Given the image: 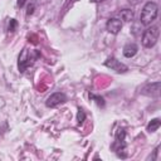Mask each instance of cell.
<instances>
[{"instance_id":"6da1fadb","label":"cell","mask_w":161,"mask_h":161,"mask_svg":"<svg viewBox=\"0 0 161 161\" xmlns=\"http://www.w3.org/2000/svg\"><path fill=\"white\" fill-rule=\"evenodd\" d=\"M157 13H158V6H157L155 3H152V1L147 3V4L143 6V9H142V11H141V15H140L141 24H143V25H150V24L157 18Z\"/></svg>"},{"instance_id":"7a4b0ae2","label":"cell","mask_w":161,"mask_h":161,"mask_svg":"<svg viewBox=\"0 0 161 161\" xmlns=\"http://www.w3.org/2000/svg\"><path fill=\"white\" fill-rule=\"evenodd\" d=\"M39 52L38 50H29V49H24L21 52V54L19 55V62H18V65H19V70L20 72H24L29 65H31L34 63V60H36L39 58Z\"/></svg>"},{"instance_id":"3957f363","label":"cell","mask_w":161,"mask_h":161,"mask_svg":"<svg viewBox=\"0 0 161 161\" xmlns=\"http://www.w3.org/2000/svg\"><path fill=\"white\" fill-rule=\"evenodd\" d=\"M158 34H160L158 26L147 28V29L143 31V34H142V44H143V47H146V48H152V47L157 43Z\"/></svg>"},{"instance_id":"277c9868","label":"cell","mask_w":161,"mask_h":161,"mask_svg":"<svg viewBox=\"0 0 161 161\" xmlns=\"http://www.w3.org/2000/svg\"><path fill=\"white\" fill-rule=\"evenodd\" d=\"M104 65L108 67V68H111L112 70H114V72H117V73H125V72L128 70L127 65H125L123 63H121L119 60H117V59L113 58V57L108 58V59L104 62Z\"/></svg>"},{"instance_id":"5b68a950","label":"cell","mask_w":161,"mask_h":161,"mask_svg":"<svg viewBox=\"0 0 161 161\" xmlns=\"http://www.w3.org/2000/svg\"><path fill=\"white\" fill-rule=\"evenodd\" d=\"M65 101H67L65 94L64 93H60V92H57V93H53L52 96L48 97L45 104L48 107H55V106H58V104H60V103H63Z\"/></svg>"},{"instance_id":"8992f818","label":"cell","mask_w":161,"mask_h":161,"mask_svg":"<svg viewBox=\"0 0 161 161\" xmlns=\"http://www.w3.org/2000/svg\"><path fill=\"white\" fill-rule=\"evenodd\" d=\"M107 30L111 33V34H118L119 30L122 29V21L117 18H111L108 21H107V25H106Z\"/></svg>"},{"instance_id":"52a82bcc","label":"cell","mask_w":161,"mask_h":161,"mask_svg":"<svg viewBox=\"0 0 161 161\" xmlns=\"http://www.w3.org/2000/svg\"><path fill=\"white\" fill-rule=\"evenodd\" d=\"M137 50H138V47H137L135 43H128V44L125 45V48H123V55H125L126 58H132V57L136 55Z\"/></svg>"},{"instance_id":"ba28073f","label":"cell","mask_w":161,"mask_h":161,"mask_svg":"<svg viewBox=\"0 0 161 161\" xmlns=\"http://www.w3.org/2000/svg\"><path fill=\"white\" fill-rule=\"evenodd\" d=\"M146 91H151V92H148V96H157L158 94V91H160V83L156 82V83L148 84L146 88H143L142 93H145Z\"/></svg>"},{"instance_id":"9c48e42d","label":"cell","mask_w":161,"mask_h":161,"mask_svg":"<svg viewBox=\"0 0 161 161\" xmlns=\"http://www.w3.org/2000/svg\"><path fill=\"white\" fill-rule=\"evenodd\" d=\"M119 16H121V19H122L123 21L130 23V21L133 20V11L130 10V9H123V10H121Z\"/></svg>"},{"instance_id":"30bf717a","label":"cell","mask_w":161,"mask_h":161,"mask_svg":"<svg viewBox=\"0 0 161 161\" xmlns=\"http://www.w3.org/2000/svg\"><path fill=\"white\" fill-rule=\"evenodd\" d=\"M160 125H161V121H160L158 118H153V119H151L150 123L147 125V131H148V132H155L156 130H158Z\"/></svg>"},{"instance_id":"8fae6325","label":"cell","mask_w":161,"mask_h":161,"mask_svg":"<svg viewBox=\"0 0 161 161\" xmlns=\"http://www.w3.org/2000/svg\"><path fill=\"white\" fill-rule=\"evenodd\" d=\"M125 138H126V131L119 127V128L116 131V142L123 145V143H125Z\"/></svg>"},{"instance_id":"7c38bea8","label":"cell","mask_w":161,"mask_h":161,"mask_svg":"<svg viewBox=\"0 0 161 161\" xmlns=\"http://www.w3.org/2000/svg\"><path fill=\"white\" fill-rule=\"evenodd\" d=\"M84 119H86V113H84L83 109L79 108L78 109V113H77V121H78V123H83Z\"/></svg>"},{"instance_id":"4fadbf2b","label":"cell","mask_w":161,"mask_h":161,"mask_svg":"<svg viewBox=\"0 0 161 161\" xmlns=\"http://www.w3.org/2000/svg\"><path fill=\"white\" fill-rule=\"evenodd\" d=\"M16 26H18V23H16V20H15V19H10V23H9V31H10V33L15 31Z\"/></svg>"},{"instance_id":"5bb4252c","label":"cell","mask_w":161,"mask_h":161,"mask_svg":"<svg viewBox=\"0 0 161 161\" xmlns=\"http://www.w3.org/2000/svg\"><path fill=\"white\" fill-rule=\"evenodd\" d=\"M34 9H35V4L34 3H30L26 8V15H31L34 13Z\"/></svg>"},{"instance_id":"9a60e30c","label":"cell","mask_w":161,"mask_h":161,"mask_svg":"<svg viewBox=\"0 0 161 161\" xmlns=\"http://www.w3.org/2000/svg\"><path fill=\"white\" fill-rule=\"evenodd\" d=\"M89 97H91V98H94V99H96V102H97L99 106H103V104H104V102H103V98H102V97L93 96V94H92V96H89Z\"/></svg>"},{"instance_id":"2e32d148","label":"cell","mask_w":161,"mask_h":161,"mask_svg":"<svg viewBox=\"0 0 161 161\" xmlns=\"http://www.w3.org/2000/svg\"><path fill=\"white\" fill-rule=\"evenodd\" d=\"M142 0H128V3H131V4H133V5H136V4H138V3H141Z\"/></svg>"},{"instance_id":"e0dca14e","label":"cell","mask_w":161,"mask_h":161,"mask_svg":"<svg viewBox=\"0 0 161 161\" xmlns=\"http://www.w3.org/2000/svg\"><path fill=\"white\" fill-rule=\"evenodd\" d=\"M24 4H25V0H18V5H19L20 8H21Z\"/></svg>"},{"instance_id":"ac0fdd59","label":"cell","mask_w":161,"mask_h":161,"mask_svg":"<svg viewBox=\"0 0 161 161\" xmlns=\"http://www.w3.org/2000/svg\"><path fill=\"white\" fill-rule=\"evenodd\" d=\"M92 3H102V1H104V0H91Z\"/></svg>"}]
</instances>
